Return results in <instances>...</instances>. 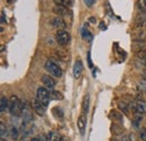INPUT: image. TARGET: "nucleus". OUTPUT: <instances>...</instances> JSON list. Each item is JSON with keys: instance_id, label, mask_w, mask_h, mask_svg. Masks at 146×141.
Instances as JSON below:
<instances>
[{"instance_id": "nucleus-12", "label": "nucleus", "mask_w": 146, "mask_h": 141, "mask_svg": "<svg viewBox=\"0 0 146 141\" xmlns=\"http://www.w3.org/2000/svg\"><path fill=\"white\" fill-rule=\"evenodd\" d=\"M9 110V100L6 96H1V103H0V111L1 113Z\"/></svg>"}, {"instance_id": "nucleus-5", "label": "nucleus", "mask_w": 146, "mask_h": 141, "mask_svg": "<svg viewBox=\"0 0 146 141\" xmlns=\"http://www.w3.org/2000/svg\"><path fill=\"white\" fill-rule=\"evenodd\" d=\"M31 107L34 110V112L37 113L38 115H44L45 114V112H46V106L44 105V104H42L37 99H33V101H32V103H31Z\"/></svg>"}, {"instance_id": "nucleus-13", "label": "nucleus", "mask_w": 146, "mask_h": 141, "mask_svg": "<svg viewBox=\"0 0 146 141\" xmlns=\"http://www.w3.org/2000/svg\"><path fill=\"white\" fill-rule=\"evenodd\" d=\"M89 102H90V96L89 94H87L83 99V102H82V113L86 114V112H88V109H89Z\"/></svg>"}, {"instance_id": "nucleus-26", "label": "nucleus", "mask_w": 146, "mask_h": 141, "mask_svg": "<svg viewBox=\"0 0 146 141\" xmlns=\"http://www.w3.org/2000/svg\"><path fill=\"white\" fill-rule=\"evenodd\" d=\"M31 141H39V140H38L37 138H33V139H32V140H31Z\"/></svg>"}, {"instance_id": "nucleus-6", "label": "nucleus", "mask_w": 146, "mask_h": 141, "mask_svg": "<svg viewBox=\"0 0 146 141\" xmlns=\"http://www.w3.org/2000/svg\"><path fill=\"white\" fill-rule=\"evenodd\" d=\"M130 107L138 114L145 113L146 112V103L143 101H134L130 103Z\"/></svg>"}, {"instance_id": "nucleus-11", "label": "nucleus", "mask_w": 146, "mask_h": 141, "mask_svg": "<svg viewBox=\"0 0 146 141\" xmlns=\"http://www.w3.org/2000/svg\"><path fill=\"white\" fill-rule=\"evenodd\" d=\"M54 13L57 16L62 17V16H65V15L69 13V10H68V8L64 7V6H56L54 8Z\"/></svg>"}, {"instance_id": "nucleus-27", "label": "nucleus", "mask_w": 146, "mask_h": 141, "mask_svg": "<svg viewBox=\"0 0 146 141\" xmlns=\"http://www.w3.org/2000/svg\"><path fill=\"white\" fill-rule=\"evenodd\" d=\"M143 61H144V62H146V54L144 55V57H143Z\"/></svg>"}, {"instance_id": "nucleus-9", "label": "nucleus", "mask_w": 146, "mask_h": 141, "mask_svg": "<svg viewBox=\"0 0 146 141\" xmlns=\"http://www.w3.org/2000/svg\"><path fill=\"white\" fill-rule=\"evenodd\" d=\"M86 125H87V117L86 114H81L78 119V128L81 132V134H84V131H86Z\"/></svg>"}, {"instance_id": "nucleus-19", "label": "nucleus", "mask_w": 146, "mask_h": 141, "mask_svg": "<svg viewBox=\"0 0 146 141\" xmlns=\"http://www.w3.org/2000/svg\"><path fill=\"white\" fill-rule=\"evenodd\" d=\"M10 134H11V138H13V139H18V136H19L18 129L15 128V127H11V129H10Z\"/></svg>"}, {"instance_id": "nucleus-21", "label": "nucleus", "mask_w": 146, "mask_h": 141, "mask_svg": "<svg viewBox=\"0 0 146 141\" xmlns=\"http://www.w3.org/2000/svg\"><path fill=\"white\" fill-rule=\"evenodd\" d=\"M138 88L141 90V91H145L146 92V80H142L139 83H138Z\"/></svg>"}, {"instance_id": "nucleus-15", "label": "nucleus", "mask_w": 146, "mask_h": 141, "mask_svg": "<svg viewBox=\"0 0 146 141\" xmlns=\"http://www.w3.org/2000/svg\"><path fill=\"white\" fill-rule=\"evenodd\" d=\"M51 99L52 100H56V101H62L64 98H63V94L57 92V91H51Z\"/></svg>"}, {"instance_id": "nucleus-23", "label": "nucleus", "mask_w": 146, "mask_h": 141, "mask_svg": "<svg viewBox=\"0 0 146 141\" xmlns=\"http://www.w3.org/2000/svg\"><path fill=\"white\" fill-rule=\"evenodd\" d=\"M5 24H6V15H5V13L2 11V13H1V25L3 26Z\"/></svg>"}, {"instance_id": "nucleus-8", "label": "nucleus", "mask_w": 146, "mask_h": 141, "mask_svg": "<svg viewBox=\"0 0 146 141\" xmlns=\"http://www.w3.org/2000/svg\"><path fill=\"white\" fill-rule=\"evenodd\" d=\"M42 83L44 84V86L47 90H53L55 86V81L51 77V75H43L42 76Z\"/></svg>"}, {"instance_id": "nucleus-17", "label": "nucleus", "mask_w": 146, "mask_h": 141, "mask_svg": "<svg viewBox=\"0 0 146 141\" xmlns=\"http://www.w3.org/2000/svg\"><path fill=\"white\" fill-rule=\"evenodd\" d=\"M111 117L116 121H119V122L123 121V114H120L118 111H111Z\"/></svg>"}, {"instance_id": "nucleus-29", "label": "nucleus", "mask_w": 146, "mask_h": 141, "mask_svg": "<svg viewBox=\"0 0 146 141\" xmlns=\"http://www.w3.org/2000/svg\"><path fill=\"white\" fill-rule=\"evenodd\" d=\"M145 80H146V74H145Z\"/></svg>"}, {"instance_id": "nucleus-1", "label": "nucleus", "mask_w": 146, "mask_h": 141, "mask_svg": "<svg viewBox=\"0 0 146 141\" xmlns=\"http://www.w3.org/2000/svg\"><path fill=\"white\" fill-rule=\"evenodd\" d=\"M9 112H10V114L16 115V117H18V115H20V113H23L21 101L16 95L10 96V99H9Z\"/></svg>"}, {"instance_id": "nucleus-16", "label": "nucleus", "mask_w": 146, "mask_h": 141, "mask_svg": "<svg viewBox=\"0 0 146 141\" xmlns=\"http://www.w3.org/2000/svg\"><path fill=\"white\" fill-rule=\"evenodd\" d=\"M136 6H137V9L141 13H145L146 11V0H138Z\"/></svg>"}, {"instance_id": "nucleus-22", "label": "nucleus", "mask_w": 146, "mask_h": 141, "mask_svg": "<svg viewBox=\"0 0 146 141\" xmlns=\"http://www.w3.org/2000/svg\"><path fill=\"white\" fill-rule=\"evenodd\" d=\"M84 1V3L88 6V7H92L93 5H94V2H96V0H83Z\"/></svg>"}, {"instance_id": "nucleus-24", "label": "nucleus", "mask_w": 146, "mask_h": 141, "mask_svg": "<svg viewBox=\"0 0 146 141\" xmlns=\"http://www.w3.org/2000/svg\"><path fill=\"white\" fill-rule=\"evenodd\" d=\"M88 62H89V67H92V62H91V57H90V53H88Z\"/></svg>"}, {"instance_id": "nucleus-2", "label": "nucleus", "mask_w": 146, "mask_h": 141, "mask_svg": "<svg viewBox=\"0 0 146 141\" xmlns=\"http://www.w3.org/2000/svg\"><path fill=\"white\" fill-rule=\"evenodd\" d=\"M36 99L44 105L47 107L50 100H51V92H48V90L46 88H38L36 93Z\"/></svg>"}, {"instance_id": "nucleus-3", "label": "nucleus", "mask_w": 146, "mask_h": 141, "mask_svg": "<svg viewBox=\"0 0 146 141\" xmlns=\"http://www.w3.org/2000/svg\"><path fill=\"white\" fill-rule=\"evenodd\" d=\"M45 70H47L51 75H53L55 77H60L61 75H62V70H61V67L54 63L53 61H47L46 63H45Z\"/></svg>"}, {"instance_id": "nucleus-25", "label": "nucleus", "mask_w": 146, "mask_h": 141, "mask_svg": "<svg viewBox=\"0 0 146 141\" xmlns=\"http://www.w3.org/2000/svg\"><path fill=\"white\" fill-rule=\"evenodd\" d=\"M100 25H101V26H100V28H101V29H106V26H104V25H105L104 22H101Z\"/></svg>"}, {"instance_id": "nucleus-7", "label": "nucleus", "mask_w": 146, "mask_h": 141, "mask_svg": "<svg viewBox=\"0 0 146 141\" xmlns=\"http://www.w3.org/2000/svg\"><path fill=\"white\" fill-rule=\"evenodd\" d=\"M51 25H52L53 27H55V28H58V30H60V29H64V28L66 27L65 21L63 20V18L60 17V16L52 18V19H51Z\"/></svg>"}, {"instance_id": "nucleus-4", "label": "nucleus", "mask_w": 146, "mask_h": 141, "mask_svg": "<svg viewBox=\"0 0 146 141\" xmlns=\"http://www.w3.org/2000/svg\"><path fill=\"white\" fill-rule=\"evenodd\" d=\"M70 39H71V36H70V34L66 30H64V29L57 30V33H56V40H57V43L60 45H62V46L68 45Z\"/></svg>"}, {"instance_id": "nucleus-18", "label": "nucleus", "mask_w": 146, "mask_h": 141, "mask_svg": "<svg viewBox=\"0 0 146 141\" xmlns=\"http://www.w3.org/2000/svg\"><path fill=\"white\" fill-rule=\"evenodd\" d=\"M82 37H83L84 39H88V40H91V38H92L90 32H89V30H88L86 27L82 29Z\"/></svg>"}, {"instance_id": "nucleus-14", "label": "nucleus", "mask_w": 146, "mask_h": 141, "mask_svg": "<svg viewBox=\"0 0 146 141\" xmlns=\"http://www.w3.org/2000/svg\"><path fill=\"white\" fill-rule=\"evenodd\" d=\"M56 6H64V7H71L73 5V0H54Z\"/></svg>"}, {"instance_id": "nucleus-20", "label": "nucleus", "mask_w": 146, "mask_h": 141, "mask_svg": "<svg viewBox=\"0 0 146 141\" xmlns=\"http://www.w3.org/2000/svg\"><path fill=\"white\" fill-rule=\"evenodd\" d=\"M0 136H1V139H3L6 136H7V128L5 127V123H0Z\"/></svg>"}, {"instance_id": "nucleus-28", "label": "nucleus", "mask_w": 146, "mask_h": 141, "mask_svg": "<svg viewBox=\"0 0 146 141\" xmlns=\"http://www.w3.org/2000/svg\"><path fill=\"white\" fill-rule=\"evenodd\" d=\"M1 141H6V140H5V139H1Z\"/></svg>"}, {"instance_id": "nucleus-10", "label": "nucleus", "mask_w": 146, "mask_h": 141, "mask_svg": "<svg viewBox=\"0 0 146 141\" xmlns=\"http://www.w3.org/2000/svg\"><path fill=\"white\" fill-rule=\"evenodd\" d=\"M83 70V65H82V62L80 59H78L75 63H74V66H73V75L75 78H79L81 73Z\"/></svg>"}]
</instances>
